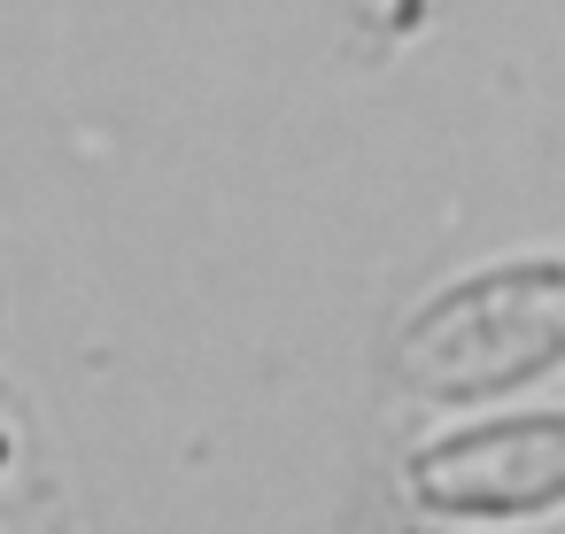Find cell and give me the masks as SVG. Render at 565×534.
Segmentation results:
<instances>
[{
  "label": "cell",
  "mask_w": 565,
  "mask_h": 534,
  "mask_svg": "<svg viewBox=\"0 0 565 534\" xmlns=\"http://www.w3.org/2000/svg\"><path fill=\"white\" fill-rule=\"evenodd\" d=\"M557 356H565V264H511V271L465 279L426 310H411L395 341V372L434 395L519 387Z\"/></svg>",
  "instance_id": "obj_1"
},
{
  "label": "cell",
  "mask_w": 565,
  "mask_h": 534,
  "mask_svg": "<svg viewBox=\"0 0 565 534\" xmlns=\"http://www.w3.org/2000/svg\"><path fill=\"white\" fill-rule=\"evenodd\" d=\"M550 426H519V434H488V449H449L434 464L449 503H550L565 495V464H557Z\"/></svg>",
  "instance_id": "obj_2"
}]
</instances>
